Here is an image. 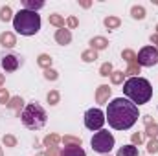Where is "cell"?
Here are the masks:
<instances>
[{
    "label": "cell",
    "mask_w": 158,
    "mask_h": 156,
    "mask_svg": "<svg viewBox=\"0 0 158 156\" xmlns=\"http://www.w3.org/2000/svg\"><path fill=\"white\" fill-rule=\"evenodd\" d=\"M105 119L114 130H127L138 121V107L125 97H116L109 103Z\"/></svg>",
    "instance_id": "obj_1"
},
{
    "label": "cell",
    "mask_w": 158,
    "mask_h": 156,
    "mask_svg": "<svg viewBox=\"0 0 158 156\" xmlns=\"http://www.w3.org/2000/svg\"><path fill=\"white\" fill-rule=\"evenodd\" d=\"M123 94L129 97V101H132L138 107V105H145L151 99L153 86L143 77H131L123 83Z\"/></svg>",
    "instance_id": "obj_2"
},
{
    "label": "cell",
    "mask_w": 158,
    "mask_h": 156,
    "mask_svg": "<svg viewBox=\"0 0 158 156\" xmlns=\"http://www.w3.org/2000/svg\"><path fill=\"white\" fill-rule=\"evenodd\" d=\"M13 28L17 30V33L20 35H35L40 30V17L35 11H28V9H20L15 17H13Z\"/></svg>",
    "instance_id": "obj_3"
},
{
    "label": "cell",
    "mask_w": 158,
    "mask_h": 156,
    "mask_svg": "<svg viewBox=\"0 0 158 156\" xmlns=\"http://www.w3.org/2000/svg\"><path fill=\"white\" fill-rule=\"evenodd\" d=\"M20 117H22L24 127H28L30 130H39V129H42V127L46 125V119H48L46 110L40 107L37 101L30 103V105L22 110Z\"/></svg>",
    "instance_id": "obj_4"
},
{
    "label": "cell",
    "mask_w": 158,
    "mask_h": 156,
    "mask_svg": "<svg viewBox=\"0 0 158 156\" xmlns=\"http://www.w3.org/2000/svg\"><path fill=\"white\" fill-rule=\"evenodd\" d=\"M114 143H116V140H114V136H112L109 130H98V132L92 136V140H90L92 149H94L96 153H101V154H109V153L112 151Z\"/></svg>",
    "instance_id": "obj_5"
},
{
    "label": "cell",
    "mask_w": 158,
    "mask_h": 156,
    "mask_svg": "<svg viewBox=\"0 0 158 156\" xmlns=\"http://www.w3.org/2000/svg\"><path fill=\"white\" fill-rule=\"evenodd\" d=\"M105 114L101 109H90L85 114V127L90 130H101V127L105 125Z\"/></svg>",
    "instance_id": "obj_6"
},
{
    "label": "cell",
    "mask_w": 158,
    "mask_h": 156,
    "mask_svg": "<svg viewBox=\"0 0 158 156\" xmlns=\"http://www.w3.org/2000/svg\"><path fill=\"white\" fill-rule=\"evenodd\" d=\"M136 61L140 66H145V68H151L158 63V50L155 46H143L138 55H136Z\"/></svg>",
    "instance_id": "obj_7"
},
{
    "label": "cell",
    "mask_w": 158,
    "mask_h": 156,
    "mask_svg": "<svg viewBox=\"0 0 158 156\" xmlns=\"http://www.w3.org/2000/svg\"><path fill=\"white\" fill-rule=\"evenodd\" d=\"M110 88H109V84H99L98 86V90H96V101L99 103V105H105L107 101H109V97H110Z\"/></svg>",
    "instance_id": "obj_8"
},
{
    "label": "cell",
    "mask_w": 158,
    "mask_h": 156,
    "mask_svg": "<svg viewBox=\"0 0 158 156\" xmlns=\"http://www.w3.org/2000/svg\"><path fill=\"white\" fill-rule=\"evenodd\" d=\"M2 68L6 72H15L19 68V57L17 55H6V57H2Z\"/></svg>",
    "instance_id": "obj_9"
},
{
    "label": "cell",
    "mask_w": 158,
    "mask_h": 156,
    "mask_svg": "<svg viewBox=\"0 0 158 156\" xmlns=\"http://www.w3.org/2000/svg\"><path fill=\"white\" fill-rule=\"evenodd\" d=\"M55 42L61 44V46L70 44V42H72V33H70V30H66V28L57 30V31H55Z\"/></svg>",
    "instance_id": "obj_10"
},
{
    "label": "cell",
    "mask_w": 158,
    "mask_h": 156,
    "mask_svg": "<svg viewBox=\"0 0 158 156\" xmlns=\"http://www.w3.org/2000/svg\"><path fill=\"white\" fill-rule=\"evenodd\" d=\"M61 156H86V153L81 149V145H64Z\"/></svg>",
    "instance_id": "obj_11"
},
{
    "label": "cell",
    "mask_w": 158,
    "mask_h": 156,
    "mask_svg": "<svg viewBox=\"0 0 158 156\" xmlns=\"http://www.w3.org/2000/svg\"><path fill=\"white\" fill-rule=\"evenodd\" d=\"M22 105H24V99H22L20 96H15V97H11V99H9V103H7L6 107H9V109H13V110H15V114H17V116L20 117V114H22V112H20V109H22Z\"/></svg>",
    "instance_id": "obj_12"
},
{
    "label": "cell",
    "mask_w": 158,
    "mask_h": 156,
    "mask_svg": "<svg viewBox=\"0 0 158 156\" xmlns=\"http://www.w3.org/2000/svg\"><path fill=\"white\" fill-rule=\"evenodd\" d=\"M0 44H2L4 48H13V46L17 44V39H15V35H13L11 31H4V33L0 35Z\"/></svg>",
    "instance_id": "obj_13"
},
{
    "label": "cell",
    "mask_w": 158,
    "mask_h": 156,
    "mask_svg": "<svg viewBox=\"0 0 158 156\" xmlns=\"http://www.w3.org/2000/svg\"><path fill=\"white\" fill-rule=\"evenodd\" d=\"M90 48L96 50V51L107 50L109 48V40L105 39V37H94V39H90Z\"/></svg>",
    "instance_id": "obj_14"
},
{
    "label": "cell",
    "mask_w": 158,
    "mask_h": 156,
    "mask_svg": "<svg viewBox=\"0 0 158 156\" xmlns=\"http://www.w3.org/2000/svg\"><path fill=\"white\" fill-rule=\"evenodd\" d=\"M22 4H24V9L35 11V13H37V9L44 7V2L42 0H22Z\"/></svg>",
    "instance_id": "obj_15"
},
{
    "label": "cell",
    "mask_w": 158,
    "mask_h": 156,
    "mask_svg": "<svg viewBox=\"0 0 158 156\" xmlns=\"http://www.w3.org/2000/svg\"><path fill=\"white\" fill-rule=\"evenodd\" d=\"M59 142H61V136H59V134H53V132H52V134H48V136L42 140V143H44V147H46V149H48V147H57V145H59Z\"/></svg>",
    "instance_id": "obj_16"
},
{
    "label": "cell",
    "mask_w": 158,
    "mask_h": 156,
    "mask_svg": "<svg viewBox=\"0 0 158 156\" xmlns=\"http://www.w3.org/2000/svg\"><path fill=\"white\" fill-rule=\"evenodd\" d=\"M103 24H105V28L107 30H118L119 26H121V20H119V17H107L105 20H103Z\"/></svg>",
    "instance_id": "obj_17"
},
{
    "label": "cell",
    "mask_w": 158,
    "mask_h": 156,
    "mask_svg": "<svg viewBox=\"0 0 158 156\" xmlns=\"http://www.w3.org/2000/svg\"><path fill=\"white\" fill-rule=\"evenodd\" d=\"M116 156H138V149H136V145H123V147H119Z\"/></svg>",
    "instance_id": "obj_18"
},
{
    "label": "cell",
    "mask_w": 158,
    "mask_h": 156,
    "mask_svg": "<svg viewBox=\"0 0 158 156\" xmlns=\"http://www.w3.org/2000/svg\"><path fill=\"white\" fill-rule=\"evenodd\" d=\"M131 17L136 18V20H143V18H145V7H143V6H132Z\"/></svg>",
    "instance_id": "obj_19"
},
{
    "label": "cell",
    "mask_w": 158,
    "mask_h": 156,
    "mask_svg": "<svg viewBox=\"0 0 158 156\" xmlns=\"http://www.w3.org/2000/svg\"><path fill=\"white\" fill-rule=\"evenodd\" d=\"M81 59H83V63H94L96 59H98V51L96 50H85L83 53H81Z\"/></svg>",
    "instance_id": "obj_20"
},
{
    "label": "cell",
    "mask_w": 158,
    "mask_h": 156,
    "mask_svg": "<svg viewBox=\"0 0 158 156\" xmlns=\"http://www.w3.org/2000/svg\"><path fill=\"white\" fill-rule=\"evenodd\" d=\"M52 57L48 55V53H40L39 55V59H37V63H39V66L40 68H44V70H48V68H52Z\"/></svg>",
    "instance_id": "obj_21"
},
{
    "label": "cell",
    "mask_w": 158,
    "mask_h": 156,
    "mask_svg": "<svg viewBox=\"0 0 158 156\" xmlns=\"http://www.w3.org/2000/svg\"><path fill=\"white\" fill-rule=\"evenodd\" d=\"M48 20H50V24L57 26L59 30H63V28H64V18H63L61 15H57V13H53V15H48Z\"/></svg>",
    "instance_id": "obj_22"
},
{
    "label": "cell",
    "mask_w": 158,
    "mask_h": 156,
    "mask_svg": "<svg viewBox=\"0 0 158 156\" xmlns=\"http://www.w3.org/2000/svg\"><path fill=\"white\" fill-rule=\"evenodd\" d=\"M121 59H125V61L129 63V66H131V64H138L136 53H134L132 50H123V51H121Z\"/></svg>",
    "instance_id": "obj_23"
},
{
    "label": "cell",
    "mask_w": 158,
    "mask_h": 156,
    "mask_svg": "<svg viewBox=\"0 0 158 156\" xmlns=\"http://www.w3.org/2000/svg\"><path fill=\"white\" fill-rule=\"evenodd\" d=\"M61 142H63L64 145H81V143H83L79 136H72V134H66V136H63V138H61Z\"/></svg>",
    "instance_id": "obj_24"
},
{
    "label": "cell",
    "mask_w": 158,
    "mask_h": 156,
    "mask_svg": "<svg viewBox=\"0 0 158 156\" xmlns=\"http://www.w3.org/2000/svg\"><path fill=\"white\" fill-rule=\"evenodd\" d=\"M46 99H48V103H50L52 107H55V105L59 103V99H61V94H59L57 90H50L48 96H46Z\"/></svg>",
    "instance_id": "obj_25"
},
{
    "label": "cell",
    "mask_w": 158,
    "mask_h": 156,
    "mask_svg": "<svg viewBox=\"0 0 158 156\" xmlns=\"http://www.w3.org/2000/svg\"><path fill=\"white\" fill-rule=\"evenodd\" d=\"M11 18H13V11H11V7H9V6H4V7L0 9V20L7 22V20H11Z\"/></svg>",
    "instance_id": "obj_26"
},
{
    "label": "cell",
    "mask_w": 158,
    "mask_h": 156,
    "mask_svg": "<svg viewBox=\"0 0 158 156\" xmlns=\"http://www.w3.org/2000/svg\"><path fill=\"white\" fill-rule=\"evenodd\" d=\"M112 72H114L112 63H103V64H101V68H99V76H101V77H109Z\"/></svg>",
    "instance_id": "obj_27"
},
{
    "label": "cell",
    "mask_w": 158,
    "mask_h": 156,
    "mask_svg": "<svg viewBox=\"0 0 158 156\" xmlns=\"http://www.w3.org/2000/svg\"><path fill=\"white\" fill-rule=\"evenodd\" d=\"M2 143H4L6 147H17V138H15L13 134H4Z\"/></svg>",
    "instance_id": "obj_28"
},
{
    "label": "cell",
    "mask_w": 158,
    "mask_h": 156,
    "mask_svg": "<svg viewBox=\"0 0 158 156\" xmlns=\"http://www.w3.org/2000/svg\"><path fill=\"white\" fill-rule=\"evenodd\" d=\"M145 134L153 140V138H156L158 136V123H151V125H147L145 127Z\"/></svg>",
    "instance_id": "obj_29"
},
{
    "label": "cell",
    "mask_w": 158,
    "mask_h": 156,
    "mask_svg": "<svg viewBox=\"0 0 158 156\" xmlns=\"http://www.w3.org/2000/svg\"><path fill=\"white\" fill-rule=\"evenodd\" d=\"M123 77H125V74L119 72V70H114V72L110 74V81H112V84H121V83H123Z\"/></svg>",
    "instance_id": "obj_30"
},
{
    "label": "cell",
    "mask_w": 158,
    "mask_h": 156,
    "mask_svg": "<svg viewBox=\"0 0 158 156\" xmlns=\"http://www.w3.org/2000/svg\"><path fill=\"white\" fill-rule=\"evenodd\" d=\"M140 64H131L129 68H127V72H123L125 76H131V77H138V74H140Z\"/></svg>",
    "instance_id": "obj_31"
},
{
    "label": "cell",
    "mask_w": 158,
    "mask_h": 156,
    "mask_svg": "<svg viewBox=\"0 0 158 156\" xmlns=\"http://www.w3.org/2000/svg\"><path fill=\"white\" fill-rule=\"evenodd\" d=\"M44 77L48 81H57L59 79V72L53 70V68H48V70H44Z\"/></svg>",
    "instance_id": "obj_32"
},
{
    "label": "cell",
    "mask_w": 158,
    "mask_h": 156,
    "mask_svg": "<svg viewBox=\"0 0 158 156\" xmlns=\"http://www.w3.org/2000/svg\"><path fill=\"white\" fill-rule=\"evenodd\" d=\"M9 92H7V88H0V105H7L9 103Z\"/></svg>",
    "instance_id": "obj_33"
},
{
    "label": "cell",
    "mask_w": 158,
    "mask_h": 156,
    "mask_svg": "<svg viewBox=\"0 0 158 156\" xmlns=\"http://www.w3.org/2000/svg\"><path fill=\"white\" fill-rule=\"evenodd\" d=\"M147 153H151V154H156L158 153V140L156 138H153V140L147 143Z\"/></svg>",
    "instance_id": "obj_34"
},
{
    "label": "cell",
    "mask_w": 158,
    "mask_h": 156,
    "mask_svg": "<svg viewBox=\"0 0 158 156\" xmlns=\"http://www.w3.org/2000/svg\"><path fill=\"white\" fill-rule=\"evenodd\" d=\"M131 142H132V145H140V143L143 142V134H142V132H134V134L131 136Z\"/></svg>",
    "instance_id": "obj_35"
},
{
    "label": "cell",
    "mask_w": 158,
    "mask_h": 156,
    "mask_svg": "<svg viewBox=\"0 0 158 156\" xmlns=\"http://www.w3.org/2000/svg\"><path fill=\"white\" fill-rule=\"evenodd\" d=\"M66 26H68L70 30H74V28H77V26H79V20H77V17H68V18H66Z\"/></svg>",
    "instance_id": "obj_36"
},
{
    "label": "cell",
    "mask_w": 158,
    "mask_h": 156,
    "mask_svg": "<svg viewBox=\"0 0 158 156\" xmlns=\"http://www.w3.org/2000/svg\"><path fill=\"white\" fill-rule=\"evenodd\" d=\"M44 156H61V151H59V147H48L44 151Z\"/></svg>",
    "instance_id": "obj_37"
},
{
    "label": "cell",
    "mask_w": 158,
    "mask_h": 156,
    "mask_svg": "<svg viewBox=\"0 0 158 156\" xmlns=\"http://www.w3.org/2000/svg\"><path fill=\"white\" fill-rule=\"evenodd\" d=\"M79 6L86 9V7H90V6H92V2H88V0H81V2H79Z\"/></svg>",
    "instance_id": "obj_38"
},
{
    "label": "cell",
    "mask_w": 158,
    "mask_h": 156,
    "mask_svg": "<svg viewBox=\"0 0 158 156\" xmlns=\"http://www.w3.org/2000/svg\"><path fill=\"white\" fill-rule=\"evenodd\" d=\"M143 123H145V127H147V125H151V123H155V121H153L151 116H143Z\"/></svg>",
    "instance_id": "obj_39"
},
{
    "label": "cell",
    "mask_w": 158,
    "mask_h": 156,
    "mask_svg": "<svg viewBox=\"0 0 158 156\" xmlns=\"http://www.w3.org/2000/svg\"><path fill=\"white\" fill-rule=\"evenodd\" d=\"M151 42H153V44H156V50H158V35H156V33H153V35H151Z\"/></svg>",
    "instance_id": "obj_40"
},
{
    "label": "cell",
    "mask_w": 158,
    "mask_h": 156,
    "mask_svg": "<svg viewBox=\"0 0 158 156\" xmlns=\"http://www.w3.org/2000/svg\"><path fill=\"white\" fill-rule=\"evenodd\" d=\"M2 84H4V74H0V88H2Z\"/></svg>",
    "instance_id": "obj_41"
},
{
    "label": "cell",
    "mask_w": 158,
    "mask_h": 156,
    "mask_svg": "<svg viewBox=\"0 0 158 156\" xmlns=\"http://www.w3.org/2000/svg\"><path fill=\"white\" fill-rule=\"evenodd\" d=\"M0 156H4V151H2V145H0Z\"/></svg>",
    "instance_id": "obj_42"
},
{
    "label": "cell",
    "mask_w": 158,
    "mask_h": 156,
    "mask_svg": "<svg viewBox=\"0 0 158 156\" xmlns=\"http://www.w3.org/2000/svg\"><path fill=\"white\" fill-rule=\"evenodd\" d=\"M156 35H158V24H156Z\"/></svg>",
    "instance_id": "obj_43"
},
{
    "label": "cell",
    "mask_w": 158,
    "mask_h": 156,
    "mask_svg": "<svg viewBox=\"0 0 158 156\" xmlns=\"http://www.w3.org/2000/svg\"><path fill=\"white\" fill-rule=\"evenodd\" d=\"M103 156H109V154H103Z\"/></svg>",
    "instance_id": "obj_44"
},
{
    "label": "cell",
    "mask_w": 158,
    "mask_h": 156,
    "mask_svg": "<svg viewBox=\"0 0 158 156\" xmlns=\"http://www.w3.org/2000/svg\"><path fill=\"white\" fill-rule=\"evenodd\" d=\"M35 156H40V154H35Z\"/></svg>",
    "instance_id": "obj_45"
}]
</instances>
